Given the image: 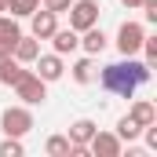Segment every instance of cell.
Masks as SVG:
<instances>
[{
  "label": "cell",
  "instance_id": "cell-1",
  "mask_svg": "<svg viewBox=\"0 0 157 157\" xmlns=\"http://www.w3.org/2000/svg\"><path fill=\"white\" fill-rule=\"evenodd\" d=\"M154 77V70L146 66V62H135V55H128V59H121V62H110V66H102V88L106 91H113L121 99H132L135 95V88H143V84H150Z\"/></svg>",
  "mask_w": 157,
  "mask_h": 157
},
{
  "label": "cell",
  "instance_id": "cell-2",
  "mask_svg": "<svg viewBox=\"0 0 157 157\" xmlns=\"http://www.w3.org/2000/svg\"><path fill=\"white\" fill-rule=\"evenodd\" d=\"M15 88V95L22 99V106H40L44 99H48V80H40L33 70H22V77L11 84Z\"/></svg>",
  "mask_w": 157,
  "mask_h": 157
},
{
  "label": "cell",
  "instance_id": "cell-3",
  "mask_svg": "<svg viewBox=\"0 0 157 157\" xmlns=\"http://www.w3.org/2000/svg\"><path fill=\"white\" fill-rule=\"evenodd\" d=\"M0 128H4V135H26L29 128H33V113H29V106H7L4 113H0Z\"/></svg>",
  "mask_w": 157,
  "mask_h": 157
},
{
  "label": "cell",
  "instance_id": "cell-4",
  "mask_svg": "<svg viewBox=\"0 0 157 157\" xmlns=\"http://www.w3.org/2000/svg\"><path fill=\"white\" fill-rule=\"evenodd\" d=\"M66 15H70V29H77V33L99 26V4L95 0H73Z\"/></svg>",
  "mask_w": 157,
  "mask_h": 157
},
{
  "label": "cell",
  "instance_id": "cell-5",
  "mask_svg": "<svg viewBox=\"0 0 157 157\" xmlns=\"http://www.w3.org/2000/svg\"><path fill=\"white\" fill-rule=\"evenodd\" d=\"M88 154H95V157H121L124 154V143L117 139V132H99V128H95V135L88 139Z\"/></svg>",
  "mask_w": 157,
  "mask_h": 157
},
{
  "label": "cell",
  "instance_id": "cell-6",
  "mask_svg": "<svg viewBox=\"0 0 157 157\" xmlns=\"http://www.w3.org/2000/svg\"><path fill=\"white\" fill-rule=\"evenodd\" d=\"M143 37H146V29H143L139 22H121V29H117V51L124 55V59H128V55H139Z\"/></svg>",
  "mask_w": 157,
  "mask_h": 157
},
{
  "label": "cell",
  "instance_id": "cell-7",
  "mask_svg": "<svg viewBox=\"0 0 157 157\" xmlns=\"http://www.w3.org/2000/svg\"><path fill=\"white\" fill-rule=\"evenodd\" d=\"M95 135V121L88 117H77L73 124H70V143H73V157H88V139Z\"/></svg>",
  "mask_w": 157,
  "mask_h": 157
},
{
  "label": "cell",
  "instance_id": "cell-8",
  "mask_svg": "<svg viewBox=\"0 0 157 157\" xmlns=\"http://www.w3.org/2000/svg\"><path fill=\"white\" fill-rule=\"evenodd\" d=\"M29 29H33V37H37V40H48L55 29H59V15L48 11V7H37V11L29 15Z\"/></svg>",
  "mask_w": 157,
  "mask_h": 157
},
{
  "label": "cell",
  "instance_id": "cell-9",
  "mask_svg": "<svg viewBox=\"0 0 157 157\" xmlns=\"http://www.w3.org/2000/svg\"><path fill=\"white\" fill-rule=\"evenodd\" d=\"M33 62H37L33 73H37L40 80H48V84H51V80H62V73H66V62H62V55H55V51H51V55H37Z\"/></svg>",
  "mask_w": 157,
  "mask_h": 157
},
{
  "label": "cell",
  "instance_id": "cell-10",
  "mask_svg": "<svg viewBox=\"0 0 157 157\" xmlns=\"http://www.w3.org/2000/svg\"><path fill=\"white\" fill-rule=\"evenodd\" d=\"M22 37V26H18V18L15 15H7V11H0V51H7L11 55V48H15V40Z\"/></svg>",
  "mask_w": 157,
  "mask_h": 157
},
{
  "label": "cell",
  "instance_id": "cell-11",
  "mask_svg": "<svg viewBox=\"0 0 157 157\" xmlns=\"http://www.w3.org/2000/svg\"><path fill=\"white\" fill-rule=\"evenodd\" d=\"M48 40L55 44V55H73V51L80 48V33L77 29H55Z\"/></svg>",
  "mask_w": 157,
  "mask_h": 157
},
{
  "label": "cell",
  "instance_id": "cell-12",
  "mask_svg": "<svg viewBox=\"0 0 157 157\" xmlns=\"http://www.w3.org/2000/svg\"><path fill=\"white\" fill-rule=\"evenodd\" d=\"M128 117L135 121L139 128H146V124H154V121H157V106L150 102V99H135L132 110H128Z\"/></svg>",
  "mask_w": 157,
  "mask_h": 157
},
{
  "label": "cell",
  "instance_id": "cell-13",
  "mask_svg": "<svg viewBox=\"0 0 157 157\" xmlns=\"http://www.w3.org/2000/svg\"><path fill=\"white\" fill-rule=\"evenodd\" d=\"M106 44H110V40H106V33H102L99 26H91V29H84V33H80V48H84L88 55H102V51H106Z\"/></svg>",
  "mask_w": 157,
  "mask_h": 157
},
{
  "label": "cell",
  "instance_id": "cell-14",
  "mask_svg": "<svg viewBox=\"0 0 157 157\" xmlns=\"http://www.w3.org/2000/svg\"><path fill=\"white\" fill-rule=\"evenodd\" d=\"M11 55H15L18 62H33V59L40 55V40L33 37V33H29V37H18L15 48H11Z\"/></svg>",
  "mask_w": 157,
  "mask_h": 157
},
{
  "label": "cell",
  "instance_id": "cell-15",
  "mask_svg": "<svg viewBox=\"0 0 157 157\" xmlns=\"http://www.w3.org/2000/svg\"><path fill=\"white\" fill-rule=\"evenodd\" d=\"M70 73H73V80H77V84H91V80L99 77V70H95V55L77 59V62L70 66Z\"/></svg>",
  "mask_w": 157,
  "mask_h": 157
},
{
  "label": "cell",
  "instance_id": "cell-16",
  "mask_svg": "<svg viewBox=\"0 0 157 157\" xmlns=\"http://www.w3.org/2000/svg\"><path fill=\"white\" fill-rule=\"evenodd\" d=\"M18 77H22V62H18L15 55H4V59H0V84L11 88Z\"/></svg>",
  "mask_w": 157,
  "mask_h": 157
},
{
  "label": "cell",
  "instance_id": "cell-17",
  "mask_svg": "<svg viewBox=\"0 0 157 157\" xmlns=\"http://www.w3.org/2000/svg\"><path fill=\"white\" fill-rule=\"evenodd\" d=\"M44 150H48V157H73V143L66 135H51L44 143Z\"/></svg>",
  "mask_w": 157,
  "mask_h": 157
},
{
  "label": "cell",
  "instance_id": "cell-18",
  "mask_svg": "<svg viewBox=\"0 0 157 157\" xmlns=\"http://www.w3.org/2000/svg\"><path fill=\"white\" fill-rule=\"evenodd\" d=\"M139 135H143V128H139L135 121H132L128 113H124V117L117 121V139H121V143H135Z\"/></svg>",
  "mask_w": 157,
  "mask_h": 157
},
{
  "label": "cell",
  "instance_id": "cell-19",
  "mask_svg": "<svg viewBox=\"0 0 157 157\" xmlns=\"http://www.w3.org/2000/svg\"><path fill=\"white\" fill-rule=\"evenodd\" d=\"M37 7L40 0H7V15H15V18H29Z\"/></svg>",
  "mask_w": 157,
  "mask_h": 157
},
{
  "label": "cell",
  "instance_id": "cell-20",
  "mask_svg": "<svg viewBox=\"0 0 157 157\" xmlns=\"http://www.w3.org/2000/svg\"><path fill=\"white\" fill-rule=\"evenodd\" d=\"M22 154H26V146H22L18 135H7V139L0 143V157H22Z\"/></svg>",
  "mask_w": 157,
  "mask_h": 157
},
{
  "label": "cell",
  "instance_id": "cell-21",
  "mask_svg": "<svg viewBox=\"0 0 157 157\" xmlns=\"http://www.w3.org/2000/svg\"><path fill=\"white\" fill-rule=\"evenodd\" d=\"M139 51L146 55L143 62H146L150 70H157V37H143V48H139Z\"/></svg>",
  "mask_w": 157,
  "mask_h": 157
},
{
  "label": "cell",
  "instance_id": "cell-22",
  "mask_svg": "<svg viewBox=\"0 0 157 157\" xmlns=\"http://www.w3.org/2000/svg\"><path fill=\"white\" fill-rule=\"evenodd\" d=\"M40 4H44V7H48V11H55V15H66V11H70V4H73V0H40Z\"/></svg>",
  "mask_w": 157,
  "mask_h": 157
},
{
  "label": "cell",
  "instance_id": "cell-23",
  "mask_svg": "<svg viewBox=\"0 0 157 157\" xmlns=\"http://www.w3.org/2000/svg\"><path fill=\"white\" fill-rule=\"evenodd\" d=\"M143 15H146V22L157 26V0H146V4H143Z\"/></svg>",
  "mask_w": 157,
  "mask_h": 157
},
{
  "label": "cell",
  "instance_id": "cell-24",
  "mask_svg": "<svg viewBox=\"0 0 157 157\" xmlns=\"http://www.w3.org/2000/svg\"><path fill=\"white\" fill-rule=\"evenodd\" d=\"M121 4H124V7H143L146 0H121Z\"/></svg>",
  "mask_w": 157,
  "mask_h": 157
},
{
  "label": "cell",
  "instance_id": "cell-25",
  "mask_svg": "<svg viewBox=\"0 0 157 157\" xmlns=\"http://www.w3.org/2000/svg\"><path fill=\"white\" fill-rule=\"evenodd\" d=\"M0 11H7V0H0Z\"/></svg>",
  "mask_w": 157,
  "mask_h": 157
},
{
  "label": "cell",
  "instance_id": "cell-26",
  "mask_svg": "<svg viewBox=\"0 0 157 157\" xmlns=\"http://www.w3.org/2000/svg\"><path fill=\"white\" fill-rule=\"evenodd\" d=\"M4 55H7V51H0V59H4Z\"/></svg>",
  "mask_w": 157,
  "mask_h": 157
}]
</instances>
